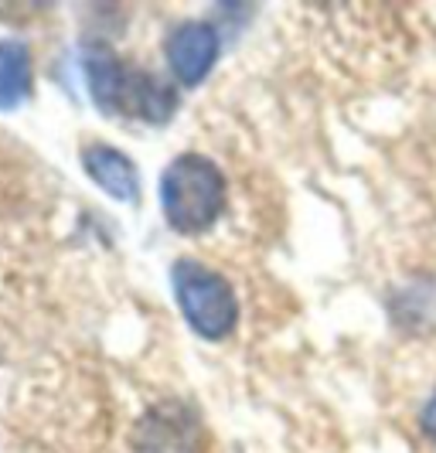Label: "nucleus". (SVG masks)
I'll list each match as a JSON object with an SVG mask.
<instances>
[{
	"label": "nucleus",
	"instance_id": "nucleus-1",
	"mask_svg": "<svg viewBox=\"0 0 436 453\" xmlns=\"http://www.w3.org/2000/svg\"><path fill=\"white\" fill-rule=\"evenodd\" d=\"M161 204L167 226L198 235L218 222L226 204V178L202 154H181L161 178Z\"/></svg>",
	"mask_w": 436,
	"mask_h": 453
},
{
	"label": "nucleus",
	"instance_id": "nucleus-2",
	"mask_svg": "<svg viewBox=\"0 0 436 453\" xmlns=\"http://www.w3.org/2000/svg\"><path fill=\"white\" fill-rule=\"evenodd\" d=\"M174 294L181 303L184 320L208 341L226 338L239 320V300L232 294L229 280L202 266L198 259H178L171 273Z\"/></svg>",
	"mask_w": 436,
	"mask_h": 453
},
{
	"label": "nucleus",
	"instance_id": "nucleus-3",
	"mask_svg": "<svg viewBox=\"0 0 436 453\" xmlns=\"http://www.w3.org/2000/svg\"><path fill=\"white\" fill-rule=\"evenodd\" d=\"M167 62L184 86H198L218 62V35L205 21H187L167 38Z\"/></svg>",
	"mask_w": 436,
	"mask_h": 453
},
{
	"label": "nucleus",
	"instance_id": "nucleus-4",
	"mask_svg": "<svg viewBox=\"0 0 436 453\" xmlns=\"http://www.w3.org/2000/svg\"><path fill=\"white\" fill-rule=\"evenodd\" d=\"M82 167L92 181L99 184L110 198L126 204L140 202V174L134 167V160L126 157L123 150L116 147H106V143H96V147H86L82 150Z\"/></svg>",
	"mask_w": 436,
	"mask_h": 453
},
{
	"label": "nucleus",
	"instance_id": "nucleus-5",
	"mask_svg": "<svg viewBox=\"0 0 436 453\" xmlns=\"http://www.w3.org/2000/svg\"><path fill=\"white\" fill-rule=\"evenodd\" d=\"M174 106H178V96H174L171 86H164L161 79H154V75H147L140 68L126 65L119 99H116V113L140 116L147 123H164L167 116L174 113Z\"/></svg>",
	"mask_w": 436,
	"mask_h": 453
},
{
	"label": "nucleus",
	"instance_id": "nucleus-6",
	"mask_svg": "<svg viewBox=\"0 0 436 453\" xmlns=\"http://www.w3.org/2000/svg\"><path fill=\"white\" fill-rule=\"evenodd\" d=\"M123 75H126V65L116 58L113 51H89L86 55V82H89L92 99L103 113H116Z\"/></svg>",
	"mask_w": 436,
	"mask_h": 453
},
{
	"label": "nucleus",
	"instance_id": "nucleus-7",
	"mask_svg": "<svg viewBox=\"0 0 436 453\" xmlns=\"http://www.w3.org/2000/svg\"><path fill=\"white\" fill-rule=\"evenodd\" d=\"M31 89V55L21 42H0V110H14Z\"/></svg>",
	"mask_w": 436,
	"mask_h": 453
},
{
	"label": "nucleus",
	"instance_id": "nucleus-8",
	"mask_svg": "<svg viewBox=\"0 0 436 453\" xmlns=\"http://www.w3.org/2000/svg\"><path fill=\"white\" fill-rule=\"evenodd\" d=\"M423 430H426V436L436 440V392H433V399L426 403V409H423Z\"/></svg>",
	"mask_w": 436,
	"mask_h": 453
}]
</instances>
